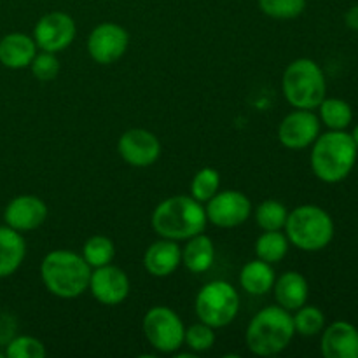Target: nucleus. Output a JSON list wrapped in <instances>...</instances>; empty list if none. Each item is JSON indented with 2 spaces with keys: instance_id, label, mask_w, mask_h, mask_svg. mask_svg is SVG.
Listing matches in <instances>:
<instances>
[{
  "instance_id": "f257e3e1",
  "label": "nucleus",
  "mask_w": 358,
  "mask_h": 358,
  "mask_svg": "<svg viewBox=\"0 0 358 358\" xmlns=\"http://www.w3.org/2000/svg\"><path fill=\"white\" fill-rule=\"evenodd\" d=\"M358 149L346 129L320 133L311 145L310 164L315 177L324 184H339L353 171Z\"/></svg>"
},
{
  "instance_id": "f03ea898",
  "label": "nucleus",
  "mask_w": 358,
  "mask_h": 358,
  "mask_svg": "<svg viewBox=\"0 0 358 358\" xmlns=\"http://www.w3.org/2000/svg\"><path fill=\"white\" fill-rule=\"evenodd\" d=\"M206 222L205 205L196 201L192 196H171L163 199L150 217L154 233L173 241H187L196 234L205 233Z\"/></svg>"
},
{
  "instance_id": "7ed1b4c3",
  "label": "nucleus",
  "mask_w": 358,
  "mask_h": 358,
  "mask_svg": "<svg viewBox=\"0 0 358 358\" xmlns=\"http://www.w3.org/2000/svg\"><path fill=\"white\" fill-rule=\"evenodd\" d=\"M91 266L72 250H52L42 259L41 278L49 294L59 299H76L90 287Z\"/></svg>"
},
{
  "instance_id": "20e7f679",
  "label": "nucleus",
  "mask_w": 358,
  "mask_h": 358,
  "mask_svg": "<svg viewBox=\"0 0 358 358\" xmlns=\"http://www.w3.org/2000/svg\"><path fill=\"white\" fill-rule=\"evenodd\" d=\"M294 336L296 329L290 311L273 304L255 313L245 332V343L254 355L275 357L289 348Z\"/></svg>"
},
{
  "instance_id": "39448f33",
  "label": "nucleus",
  "mask_w": 358,
  "mask_h": 358,
  "mask_svg": "<svg viewBox=\"0 0 358 358\" xmlns=\"http://www.w3.org/2000/svg\"><path fill=\"white\" fill-rule=\"evenodd\" d=\"M283 233L290 245L303 252H320L334 240L336 226L331 213L318 205H301L287 215Z\"/></svg>"
},
{
  "instance_id": "423d86ee",
  "label": "nucleus",
  "mask_w": 358,
  "mask_h": 358,
  "mask_svg": "<svg viewBox=\"0 0 358 358\" xmlns=\"http://www.w3.org/2000/svg\"><path fill=\"white\" fill-rule=\"evenodd\" d=\"M282 91L294 108L315 110L327 96V80L322 66L311 58H297L287 65Z\"/></svg>"
},
{
  "instance_id": "0eeeda50",
  "label": "nucleus",
  "mask_w": 358,
  "mask_h": 358,
  "mask_svg": "<svg viewBox=\"0 0 358 358\" xmlns=\"http://www.w3.org/2000/svg\"><path fill=\"white\" fill-rule=\"evenodd\" d=\"M199 322L213 329L227 327L240 311V294L224 280H213L199 289L194 303Z\"/></svg>"
},
{
  "instance_id": "6e6552de",
  "label": "nucleus",
  "mask_w": 358,
  "mask_h": 358,
  "mask_svg": "<svg viewBox=\"0 0 358 358\" xmlns=\"http://www.w3.org/2000/svg\"><path fill=\"white\" fill-rule=\"evenodd\" d=\"M147 343L159 353H175L184 345L185 325L171 308L154 306L142 322Z\"/></svg>"
},
{
  "instance_id": "1a4fd4ad",
  "label": "nucleus",
  "mask_w": 358,
  "mask_h": 358,
  "mask_svg": "<svg viewBox=\"0 0 358 358\" xmlns=\"http://www.w3.org/2000/svg\"><path fill=\"white\" fill-rule=\"evenodd\" d=\"M129 34L121 24L105 21L96 24L87 37V55L98 65H112L128 51Z\"/></svg>"
},
{
  "instance_id": "9d476101",
  "label": "nucleus",
  "mask_w": 358,
  "mask_h": 358,
  "mask_svg": "<svg viewBox=\"0 0 358 358\" xmlns=\"http://www.w3.org/2000/svg\"><path fill=\"white\" fill-rule=\"evenodd\" d=\"M205 212L210 224L222 229H233L247 222L252 213V201L241 191H219L205 203Z\"/></svg>"
},
{
  "instance_id": "9b49d317",
  "label": "nucleus",
  "mask_w": 358,
  "mask_h": 358,
  "mask_svg": "<svg viewBox=\"0 0 358 358\" xmlns=\"http://www.w3.org/2000/svg\"><path fill=\"white\" fill-rule=\"evenodd\" d=\"M76 35L77 27L73 17L63 10H52V13L44 14L35 23L31 37H34L35 44L41 51L58 55L72 44Z\"/></svg>"
},
{
  "instance_id": "f8f14e48",
  "label": "nucleus",
  "mask_w": 358,
  "mask_h": 358,
  "mask_svg": "<svg viewBox=\"0 0 358 358\" xmlns=\"http://www.w3.org/2000/svg\"><path fill=\"white\" fill-rule=\"evenodd\" d=\"M322 122L313 110L296 108L282 119L278 126V140L285 149L304 150L313 145L320 135Z\"/></svg>"
},
{
  "instance_id": "ddd939ff",
  "label": "nucleus",
  "mask_w": 358,
  "mask_h": 358,
  "mask_svg": "<svg viewBox=\"0 0 358 358\" xmlns=\"http://www.w3.org/2000/svg\"><path fill=\"white\" fill-rule=\"evenodd\" d=\"M117 152L129 166L147 168L159 159L161 142L149 129L131 128L119 136Z\"/></svg>"
},
{
  "instance_id": "4468645a",
  "label": "nucleus",
  "mask_w": 358,
  "mask_h": 358,
  "mask_svg": "<svg viewBox=\"0 0 358 358\" xmlns=\"http://www.w3.org/2000/svg\"><path fill=\"white\" fill-rule=\"evenodd\" d=\"M129 289L131 283L128 275L117 266L107 264L91 271L87 290L103 306H119L124 303L129 296Z\"/></svg>"
},
{
  "instance_id": "2eb2a0df",
  "label": "nucleus",
  "mask_w": 358,
  "mask_h": 358,
  "mask_svg": "<svg viewBox=\"0 0 358 358\" xmlns=\"http://www.w3.org/2000/svg\"><path fill=\"white\" fill-rule=\"evenodd\" d=\"M48 213L49 210L44 199L34 194H21L7 203L3 210V220L6 226L20 233H28L38 229L48 219Z\"/></svg>"
},
{
  "instance_id": "dca6fc26",
  "label": "nucleus",
  "mask_w": 358,
  "mask_h": 358,
  "mask_svg": "<svg viewBox=\"0 0 358 358\" xmlns=\"http://www.w3.org/2000/svg\"><path fill=\"white\" fill-rule=\"evenodd\" d=\"M320 352L325 358H358V329L346 320L325 325Z\"/></svg>"
},
{
  "instance_id": "f3484780",
  "label": "nucleus",
  "mask_w": 358,
  "mask_h": 358,
  "mask_svg": "<svg viewBox=\"0 0 358 358\" xmlns=\"http://www.w3.org/2000/svg\"><path fill=\"white\" fill-rule=\"evenodd\" d=\"M180 264L182 248L178 247L177 241L166 238L154 241L143 254V268L154 278H166L173 275Z\"/></svg>"
},
{
  "instance_id": "a211bd4d",
  "label": "nucleus",
  "mask_w": 358,
  "mask_h": 358,
  "mask_svg": "<svg viewBox=\"0 0 358 358\" xmlns=\"http://www.w3.org/2000/svg\"><path fill=\"white\" fill-rule=\"evenodd\" d=\"M37 44L30 35L21 31L7 34L0 38V63L10 70L28 69L37 55Z\"/></svg>"
},
{
  "instance_id": "6ab92c4d",
  "label": "nucleus",
  "mask_w": 358,
  "mask_h": 358,
  "mask_svg": "<svg viewBox=\"0 0 358 358\" xmlns=\"http://www.w3.org/2000/svg\"><path fill=\"white\" fill-rule=\"evenodd\" d=\"M273 294L278 306L285 308L287 311H296L308 303L310 285L299 271H285L275 280Z\"/></svg>"
},
{
  "instance_id": "aec40b11",
  "label": "nucleus",
  "mask_w": 358,
  "mask_h": 358,
  "mask_svg": "<svg viewBox=\"0 0 358 358\" xmlns=\"http://www.w3.org/2000/svg\"><path fill=\"white\" fill-rule=\"evenodd\" d=\"M27 257V241L20 231L0 226V278H9Z\"/></svg>"
},
{
  "instance_id": "412c9836",
  "label": "nucleus",
  "mask_w": 358,
  "mask_h": 358,
  "mask_svg": "<svg viewBox=\"0 0 358 358\" xmlns=\"http://www.w3.org/2000/svg\"><path fill=\"white\" fill-rule=\"evenodd\" d=\"M213 262H215V245L212 238L203 233L189 238L185 247L182 248V264L185 266V269L194 275H201L212 269Z\"/></svg>"
},
{
  "instance_id": "4be33fe9",
  "label": "nucleus",
  "mask_w": 358,
  "mask_h": 358,
  "mask_svg": "<svg viewBox=\"0 0 358 358\" xmlns=\"http://www.w3.org/2000/svg\"><path fill=\"white\" fill-rule=\"evenodd\" d=\"M275 280L276 275L273 264L261 261V259L247 262L240 271L241 289L252 296H264V294L271 292Z\"/></svg>"
},
{
  "instance_id": "5701e85b",
  "label": "nucleus",
  "mask_w": 358,
  "mask_h": 358,
  "mask_svg": "<svg viewBox=\"0 0 358 358\" xmlns=\"http://www.w3.org/2000/svg\"><path fill=\"white\" fill-rule=\"evenodd\" d=\"M318 119L322 124L327 126L329 129L334 131H343L348 128L353 121V108L343 98H327L322 100L318 105Z\"/></svg>"
},
{
  "instance_id": "b1692460",
  "label": "nucleus",
  "mask_w": 358,
  "mask_h": 358,
  "mask_svg": "<svg viewBox=\"0 0 358 358\" xmlns=\"http://www.w3.org/2000/svg\"><path fill=\"white\" fill-rule=\"evenodd\" d=\"M290 241L282 231H264L255 241V255L269 264H278L289 254Z\"/></svg>"
},
{
  "instance_id": "393cba45",
  "label": "nucleus",
  "mask_w": 358,
  "mask_h": 358,
  "mask_svg": "<svg viewBox=\"0 0 358 358\" xmlns=\"http://www.w3.org/2000/svg\"><path fill=\"white\" fill-rule=\"evenodd\" d=\"M84 261L91 266V269L101 268V266L112 264L115 257L114 241L105 234H93L86 240L83 247Z\"/></svg>"
},
{
  "instance_id": "a878e982",
  "label": "nucleus",
  "mask_w": 358,
  "mask_h": 358,
  "mask_svg": "<svg viewBox=\"0 0 358 358\" xmlns=\"http://www.w3.org/2000/svg\"><path fill=\"white\" fill-rule=\"evenodd\" d=\"M289 210L282 201L266 199L255 208V222L262 231H283Z\"/></svg>"
},
{
  "instance_id": "bb28decb",
  "label": "nucleus",
  "mask_w": 358,
  "mask_h": 358,
  "mask_svg": "<svg viewBox=\"0 0 358 358\" xmlns=\"http://www.w3.org/2000/svg\"><path fill=\"white\" fill-rule=\"evenodd\" d=\"M294 329L296 334L303 336V338H315V336L322 334L325 329V315L320 308L317 306H301L296 310V315H292Z\"/></svg>"
},
{
  "instance_id": "cd10ccee",
  "label": "nucleus",
  "mask_w": 358,
  "mask_h": 358,
  "mask_svg": "<svg viewBox=\"0 0 358 358\" xmlns=\"http://www.w3.org/2000/svg\"><path fill=\"white\" fill-rule=\"evenodd\" d=\"M220 191V173L212 166L201 168L191 180V196L196 201L203 203L213 198Z\"/></svg>"
},
{
  "instance_id": "c85d7f7f",
  "label": "nucleus",
  "mask_w": 358,
  "mask_h": 358,
  "mask_svg": "<svg viewBox=\"0 0 358 358\" xmlns=\"http://www.w3.org/2000/svg\"><path fill=\"white\" fill-rule=\"evenodd\" d=\"M3 353L7 358H45L48 350L44 343L34 336H16L6 343Z\"/></svg>"
},
{
  "instance_id": "c756f323",
  "label": "nucleus",
  "mask_w": 358,
  "mask_h": 358,
  "mask_svg": "<svg viewBox=\"0 0 358 358\" xmlns=\"http://www.w3.org/2000/svg\"><path fill=\"white\" fill-rule=\"evenodd\" d=\"M262 14L273 20H296L306 9V0H257Z\"/></svg>"
},
{
  "instance_id": "7c9ffc66",
  "label": "nucleus",
  "mask_w": 358,
  "mask_h": 358,
  "mask_svg": "<svg viewBox=\"0 0 358 358\" xmlns=\"http://www.w3.org/2000/svg\"><path fill=\"white\" fill-rule=\"evenodd\" d=\"M184 345L189 346L192 353L208 352L215 345V329L203 322L189 325L184 332Z\"/></svg>"
},
{
  "instance_id": "2f4dec72",
  "label": "nucleus",
  "mask_w": 358,
  "mask_h": 358,
  "mask_svg": "<svg viewBox=\"0 0 358 358\" xmlns=\"http://www.w3.org/2000/svg\"><path fill=\"white\" fill-rule=\"evenodd\" d=\"M30 70L37 80H41V83H51L59 73V59L56 58L55 52L41 51L31 59Z\"/></svg>"
},
{
  "instance_id": "473e14b6",
  "label": "nucleus",
  "mask_w": 358,
  "mask_h": 358,
  "mask_svg": "<svg viewBox=\"0 0 358 358\" xmlns=\"http://www.w3.org/2000/svg\"><path fill=\"white\" fill-rule=\"evenodd\" d=\"M345 23L350 30L358 31V3H355L353 7H350L345 14Z\"/></svg>"
},
{
  "instance_id": "72a5a7b5",
  "label": "nucleus",
  "mask_w": 358,
  "mask_h": 358,
  "mask_svg": "<svg viewBox=\"0 0 358 358\" xmlns=\"http://www.w3.org/2000/svg\"><path fill=\"white\" fill-rule=\"evenodd\" d=\"M350 135H352L353 142H355V145H357V149H358V124L355 126V128H353V131L350 133Z\"/></svg>"
},
{
  "instance_id": "f704fd0d",
  "label": "nucleus",
  "mask_w": 358,
  "mask_h": 358,
  "mask_svg": "<svg viewBox=\"0 0 358 358\" xmlns=\"http://www.w3.org/2000/svg\"><path fill=\"white\" fill-rule=\"evenodd\" d=\"M3 357H6V353H3V352H0V358H3Z\"/></svg>"
}]
</instances>
